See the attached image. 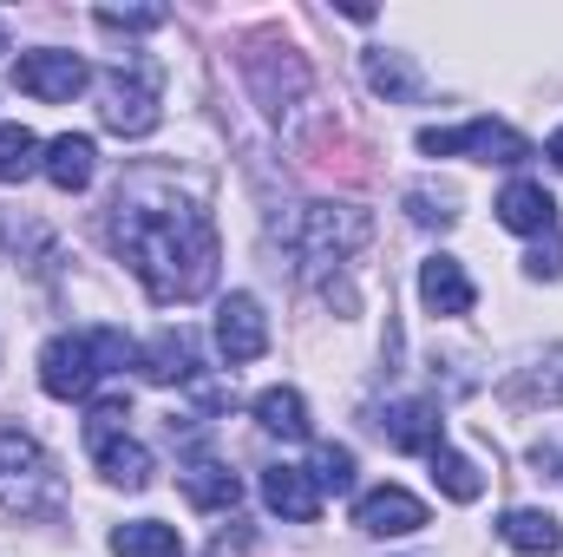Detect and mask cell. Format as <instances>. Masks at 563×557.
Wrapping results in <instances>:
<instances>
[{
  "label": "cell",
  "instance_id": "cell-1",
  "mask_svg": "<svg viewBox=\"0 0 563 557\" xmlns=\"http://www.w3.org/2000/svg\"><path fill=\"white\" fill-rule=\"evenodd\" d=\"M112 250L132 263L151 302H197L217 282V223L197 197H184L177 184L139 171L132 184H119L112 197V223H106Z\"/></svg>",
  "mask_w": 563,
  "mask_h": 557
},
{
  "label": "cell",
  "instance_id": "cell-2",
  "mask_svg": "<svg viewBox=\"0 0 563 557\" xmlns=\"http://www.w3.org/2000/svg\"><path fill=\"white\" fill-rule=\"evenodd\" d=\"M125 361H139V348L119 328H73V335H53L40 348V387L53 401H92L99 381L119 374Z\"/></svg>",
  "mask_w": 563,
  "mask_h": 557
},
{
  "label": "cell",
  "instance_id": "cell-3",
  "mask_svg": "<svg viewBox=\"0 0 563 557\" xmlns=\"http://www.w3.org/2000/svg\"><path fill=\"white\" fill-rule=\"evenodd\" d=\"M53 505H59V472H53L46 446L26 426L0 419V512L33 518V512H53Z\"/></svg>",
  "mask_w": 563,
  "mask_h": 557
},
{
  "label": "cell",
  "instance_id": "cell-4",
  "mask_svg": "<svg viewBox=\"0 0 563 557\" xmlns=\"http://www.w3.org/2000/svg\"><path fill=\"white\" fill-rule=\"evenodd\" d=\"M295 243L301 263H341L367 243V210H347V204H308L295 210V223L282 230Z\"/></svg>",
  "mask_w": 563,
  "mask_h": 557
},
{
  "label": "cell",
  "instance_id": "cell-5",
  "mask_svg": "<svg viewBox=\"0 0 563 557\" xmlns=\"http://www.w3.org/2000/svg\"><path fill=\"white\" fill-rule=\"evenodd\" d=\"M420 151H426V157H478V164H525V157H531V139H525V132H511V125H498V119H472V125H452V132L426 125V132H420Z\"/></svg>",
  "mask_w": 563,
  "mask_h": 557
},
{
  "label": "cell",
  "instance_id": "cell-6",
  "mask_svg": "<svg viewBox=\"0 0 563 557\" xmlns=\"http://www.w3.org/2000/svg\"><path fill=\"white\" fill-rule=\"evenodd\" d=\"M99 119H106V132H119V139H144V132H157V79L151 73H106L99 79Z\"/></svg>",
  "mask_w": 563,
  "mask_h": 557
},
{
  "label": "cell",
  "instance_id": "cell-7",
  "mask_svg": "<svg viewBox=\"0 0 563 557\" xmlns=\"http://www.w3.org/2000/svg\"><path fill=\"white\" fill-rule=\"evenodd\" d=\"M13 86H20L26 99H40V106H66V99H79V92L92 86V66H86L79 53L46 46V53H26V59L13 66Z\"/></svg>",
  "mask_w": 563,
  "mask_h": 557
},
{
  "label": "cell",
  "instance_id": "cell-8",
  "mask_svg": "<svg viewBox=\"0 0 563 557\" xmlns=\"http://www.w3.org/2000/svg\"><path fill=\"white\" fill-rule=\"evenodd\" d=\"M354 525H361L367 538H413L426 525V505L407 485H374V492L354 499Z\"/></svg>",
  "mask_w": 563,
  "mask_h": 557
},
{
  "label": "cell",
  "instance_id": "cell-9",
  "mask_svg": "<svg viewBox=\"0 0 563 557\" xmlns=\"http://www.w3.org/2000/svg\"><path fill=\"white\" fill-rule=\"evenodd\" d=\"M374 433L394 446V452H432V446H445V419L432 401H387L380 414H374Z\"/></svg>",
  "mask_w": 563,
  "mask_h": 557
},
{
  "label": "cell",
  "instance_id": "cell-10",
  "mask_svg": "<svg viewBox=\"0 0 563 557\" xmlns=\"http://www.w3.org/2000/svg\"><path fill=\"white\" fill-rule=\"evenodd\" d=\"M217 348H223L230 368H243V361H256L269 348V321H263L256 295H223V308H217Z\"/></svg>",
  "mask_w": 563,
  "mask_h": 557
},
{
  "label": "cell",
  "instance_id": "cell-11",
  "mask_svg": "<svg viewBox=\"0 0 563 557\" xmlns=\"http://www.w3.org/2000/svg\"><path fill=\"white\" fill-rule=\"evenodd\" d=\"M498 223L518 230V237H558V197H551L544 184L518 177V184L498 190Z\"/></svg>",
  "mask_w": 563,
  "mask_h": 557
},
{
  "label": "cell",
  "instance_id": "cell-12",
  "mask_svg": "<svg viewBox=\"0 0 563 557\" xmlns=\"http://www.w3.org/2000/svg\"><path fill=\"white\" fill-rule=\"evenodd\" d=\"M420 302L432 315H472L478 288H472V276H465L459 256H426L420 263Z\"/></svg>",
  "mask_w": 563,
  "mask_h": 557
},
{
  "label": "cell",
  "instance_id": "cell-13",
  "mask_svg": "<svg viewBox=\"0 0 563 557\" xmlns=\"http://www.w3.org/2000/svg\"><path fill=\"white\" fill-rule=\"evenodd\" d=\"M263 505L288 518V525H314V512H321V492H314V479L301 472V466H269L263 472Z\"/></svg>",
  "mask_w": 563,
  "mask_h": 557
},
{
  "label": "cell",
  "instance_id": "cell-14",
  "mask_svg": "<svg viewBox=\"0 0 563 557\" xmlns=\"http://www.w3.org/2000/svg\"><path fill=\"white\" fill-rule=\"evenodd\" d=\"M139 374L151 387H177V381H190L197 374V341L184 335V328H164L157 341H144L139 348Z\"/></svg>",
  "mask_w": 563,
  "mask_h": 557
},
{
  "label": "cell",
  "instance_id": "cell-15",
  "mask_svg": "<svg viewBox=\"0 0 563 557\" xmlns=\"http://www.w3.org/2000/svg\"><path fill=\"white\" fill-rule=\"evenodd\" d=\"M46 177H53V190H86L92 184V171H99V144L86 139V132H59V139L46 144V164H40Z\"/></svg>",
  "mask_w": 563,
  "mask_h": 557
},
{
  "label": "cell",
  "instance_id": "cell-16",
  "mask_svg": "<svg viewBox=\"0 0 563 557\" xmlns=\"http://www.w3.org/2000/svg\"><path fill=\"white\" fill-rule=\"evenodd\" d=\"M177 479H184V499H190L197 512H230V505L243 499V479H236L230 466H217V459H190Z\"/></svg>",
  "mask_w": 563,
  "mask_h": 557
},
{
  "label": "cell",
  "instance_id": "cell-17",
  "mask_svg": "<svg viewBox=\"0 0 563 557\" xmlns=\"http://www.w3.org/2000/svg\"><path fill=\"white\" fill-rule=\"evenodd\" d=\"M498 538H505L511 551H525V557H558L563 551V525L551 518V512H531V505L505 512V518H498Z\"/></svg>",
  "mask_w": 563,
  "mask_h": 557
},
{
  "label": "cell",
  "instance_id": "cell-18",
  "mask_svg": "<svg viewBox=\"0 0 563 557\" xmlns=\"http://www.w3.org/2000/svg\"><path fill=\"white\" fill-rule=\"evenodd\" d=\"M112 557H184V538L164 518H132L112 532Z\"/></svg>",
  "mask_w": 563,
  "mask_h": 557
},
{
  "label": "cell",
  "instance_id": "cell-19",
  "mask_svg": "<svg viewBox=\"0 0 563 557\" xmlns=\"http://www.w3.org/2000/svg\"><path fill=\"white\" fill-rule=\"evenodd\" d=\"M426 459H432V485H439L452 505H478V492H485V472H478L465 452H452V446H432Z\"/></svg>",
  "mask_w": 563,
  "mask_h": 557
},
{
  "label": "cell",
  "instance_id": "cell-20",
  "mask_svg": "<svg viewBox=\"0 0 563 557\" xmlns=\"http://www.w3.org/2000/svg\"><path fill=\"white\" fill-rule=\"evenodd\" d=\"M256 426L276 439H308V401L295 387H263L256 394Z\"/></svg>",
  "mask_w": 563,
  "mask_h": 557
},
{
  "label": "cell",
  "instance_id": "cell-21",
  "mask_svg": "<svg viewBox=\"0 0 563 557\" xmlns=\"http://www.w3.org/2000/svg\"><path fill=\"white\" fill-rule=\"evenodd\" d=\"M40 164H46V144L26 125H0V184H26Z\"/></svg>",
  "mask_w": 563,
  "mask_h": 557
},
{
  "label": "cell",
  "instance_id": "cell-22",
  "mask_svg": "<svg viewBox=\"0 0 563 557\" xmlns=\"http://www.w3.org/2000/svg\"><path fill=\"white\" fill-rule=\"evenodd\" d=\"M367 86L380 99H420V73L407 53H367Z\"/></svg>",
  "mask_w": 563,
  "mask_h": 557
},
{
  "label": "cell",
  "instance_id": "cell-23",
  "mask_svg": "<svg viewBox=\"0 0 563 557\" xmlns=\"http://www.w3.org/2000/svg\"><path fill=\"white\" fill-rule=\"evenodd\" d=\"M308 479H314V492H354V452L347 446H321Z\"/></svg>",
  "mask_w": 563,
  "mask_h": 557
},
{
  "label": "cell",
  "instance_id": "cell-24",
  "mask_svg": "<svg viewBox=\"0 0 563 557\" xmlns=\"http://www.w3.org/2000/svg\"><path fill=\"white\" fill-rule=\"evenodd\" d=\"M99 26H112V33H151V26H164V7H99Z\"/></svg>",
  "mask_w": 563,
  "mask_h": 557
},
{
  "label": "cell",
  "instance_id": "cell-25",
  "mask_svg": "<svg viewBox=\"0 0 563 557\" xmlns=\"http://www.w3.org/2000/svg\"><path fill=\"white\" fill-rule=\"evenodd\" d=\"M407 204H413V223H426V230H452V223H459L452 197H432V190H407Z\"/></svg>",
  "mask_w": 563,
  "mask_h": 557
},
{
  "label": "cell",
  "instance_id": "cell-26",
  "mask_svg": "<svg viewBox=\"0 0 563 557\" xmlns=\"http://www.w3.org/2000/svg\"><path fill=\"white\" fill-rule=\"evenodd\" d=\"M525 276H538V282H558L563 276V237H551V243L538 237V250L525 256Z\"/></svg>",
  "mask_w": 563,
  "mask_h": 557
},
{
  "label": "cell",
  "instance_id": "cell-27",
  "mask_svg": "<svg viewBox=\"0 0 563 557\" xmlns=\"http://www.w3.org/2000/svg\"><path fill=\"white\" fill-rule=\"evenodd\" d=\"M250 551V532H217V557H243Z\"/></svg>",
  "mask_w": 563,
  "mask_h": 557
},
{
  "label": "cell",
  "instance_id": "cell-28",
  "mask_svg": "<svg viewBox=\"0 0 563 557\" xmlns=\"http://www.w3.org/2000/svg\"><path fill=\"white\" fill-rule=\"evenodd\" d=\"M551 164H563V132H558V139H551Z\"/></svg>",
  "mask_w": 563,
  "mask_h": 557
},
{
  "label": "cell",
  "instance_id": "cell-29",
  "mask_svg": "<svg viewBox=\"0 0 563 557\" xmlns=\"http://www.w3.org/2000/svg\"><path fill=\"white\" fill-rule=\"evenodd\" d=\"M0 53H7V26H0Z\"/></svg>",
  "mask_w": 563,
  "mask_h": 557
}]
</instances>
